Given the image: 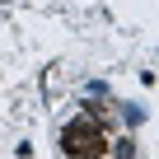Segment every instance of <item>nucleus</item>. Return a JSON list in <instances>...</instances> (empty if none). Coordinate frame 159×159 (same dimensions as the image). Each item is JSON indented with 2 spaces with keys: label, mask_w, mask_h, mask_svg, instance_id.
<instances>
[]
</instances>
